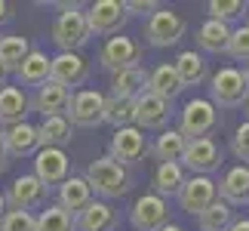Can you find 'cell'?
Here are the masks:
<instances>
[{"label": "cell", "instance_id": "cell-1", "mask_svg": "<svg viewBox=\"0 0 249 231\" xmlns=\"http://www.w3.org/2000/svg\"><path fill=\"white\" fill-rule=\"evenodd\" d=\"M86 185H89L92 197L99 194L102 200H114V197H123L126 191L132 188V173L126 167H120L117 160H111L108 154L95 157L89 167H86Z\"/></svg>", "mask_w": 249, "mask_h": 231}, {"label": "cell", "instance_id": "cell-2", "mask_svg": "<svg viewBox=\"0 0 249 231\" xmlns=\"http://www.w3.org/2000/svg\"><path fill=\"white\" fill-rule=\"evenodd\" d=\"M59 16L53 22V43L59 53H80L89 40V28H86L83 9L86 3H55Z\"/></svg>", "mask_w": 249, "mask_h": 231}, {"label": "cell", "instance_id": "cell-3", "mask_svg": "<svg viewBox=\"0 0 249 231\" xmlns=\"http://www.w3.org/2000/svg\"><path fill=\"white\" fill-rule=\"evenodd\" d=\"M215 127H218V108L209 99H191L178 114V133L185 136V142L213 136Z\"/></svg>", "mask_w": 249, "mask_h": 231}, {"label": "cell", "instance_id": "cell-4", "mask_svg": "<svg viewBox=\"0 0 249 231\" xmlns=\"http://www.w3.org/2000/svg\"><path fill=\"white\" fill-rule=\"evenodd\" d=\"M185 31H188L185 16H178L176 9H169V6H160L157 13H151L145 19V40L151 46H157V50L176 46L181 37H185Z\"/></svg>", "mask_w": 249, "mask_h": 231}, {"label": "cell", "instance_id": "cell-5", "mask_svg": "<svg viewBox=\"0 0 249 231\" xmlns=\"http://www.w3.org/2000/svg\"><path fill=\"white\" fill-rule=\"evenodd\" d=\"M246 93H249V86L243 80L240 68L225 65V68H218L209 77V102H213L215 108H240Z\"/></svg>", "mask_w": 249, "mask_h": 231}, {"label": "cell", "instance_id": "cell-6", "mask_svg": "<svg viewBox=\"0 0 249 231\" xmlns=\"http://www.w3.org/2000/svg\"><path fill=\"white\" fill-rule=\"evenodd\" d=\"M86 28H89V37H117L126 25V13H123L120 0H95V3H86L83 9Z\"/></svg>", "mask_w": 249, "mask_h": 231}, {"label": "cell", "instance_id": "cell-7", "mask_svg": "<svg viewBox=\"0 0 249 231\" xmlns=\"http://www.w3.org/2000/svg\"><path fill=\"white\" fill-rule=\"evenodd\" d=\"M71 127H83V130H95L105 123V96L99 90H77L71 93L68 111H65Z\"/></svg>", "mask_w": 249, "mask_h": 231}, {"label": "cell", "instance_id": "cell-8", "mask_svg": "<svg viewBox=\"0 0 249 231\" xmlns=\"http://www.w3.org/2000/svg\"><path fill=\"white\" fill-rule=\"evenodd\" d=\"M99 62H102V68L111 71V74L126 71V68H139L142 43L132 40V37H123V34L108 37V40L102 43V50H99Z\"/></svg>", "mask_w": 249, "mask_h": 231}, {"label": "cell", "instance_id": "cell-9", "mask_svg": "<svg viewBox=\"0 0 249 231\" xmlns=\"http://www.w3.org/2000/svg\"><path fill=\"white\" fill-rule=\"evenodd\" d=\"M148 154V139L139 127H123V130H114L111 136V145H108V157L117 160L120 167H132L139 163L142 157Z\"/></svg>", "mask_w": 249, "mask_h": 231}, {"label": "cell", "instance_id": "cell-10", "mask_svg": "<svg viewBox=\"0 0 249 231\" xmlns=\"http://www.w3.org/2000/svg\"><path fill=\"white\" fill-rule=\"evenodd\" d=\"M181 167H185V173L191 170L194 176H209V173H215L222 167V148H218V142L213 136L188 142L185 154H181Z\"/></svg>", "mask_w": 249, "mask_h": 231}, {"label": "cell", "instance_id": "cell-11", "mask_svg": "<svg viewBox=\"0 0 249 231\" xmlns=\"http://www.w3.org/2000/svg\"><path fill=\"white\" fill-rule=\"evenodd\" d=\"M31 176L50 191L53 185H62L71 176V160L62 148H40L34 154V173Z\"/></svg>", "mask_w": 249, "mask_h": 231}, {"label": "cell", "instance_id": "cell-12", "mask_svg": "<svg viewBox=\"0 0 249 231\" xmlns=\"http://www.w3.org/2000/svg\"><path fill=\"white\" fill-rule=\"evenodd\" d=\"M129 222L136 231H160L163 225H169V207L163 197L157 194H142L136 197V204L129 210Z\"/></svg>", "mask_w": 249, "mask_h": 231}, {"label": "cell", "instance_id": "cell-13", "mask_svg": "<svg viewBox=\"0 0 249 231\" xmlns=\"http://www.w3.org/2000/svg\"><path fill=\"white\" fill-rule=\"evenodd\" d=\"M50 80L65 86V90H74V86H83L89 80V62L83 59L80 53H59L50 59Z\"/></svg>", "mask_w": 249, "mask_h": 231}, {"label": "cell", "instance_id": "cell-14", "mask_svg": "<svg viewBox=\"0 0 249 231\" xmlns=\"http://www.w3.org/2000/svg\"><path fill=\"white\" fill-rule=\"evenodd\" d=\"M215 197L231 210L249 204V167L246 163H237V167L225 170V176L215 182Z\"/></svg>", "mask_w": 249, "mask_h": 231}, {"label": "cell", "instance_id": "cell-15", "mask_svg": "<svg viewBox=\"0 0 249 231\" xmlns=\"http://www.w3.org/2000/svg\"><path fill=\"white\" fill-rule=\"evenodd\" d=\"M176 197H178V204L188 216H200L215 200V182L209 176H188Z\"/></svg>", "mask_w": 249, "mask_h": 231}, {"label": "cell", "instance_id": "cell-16", "mask_svg": "<svg viewBox=\"0 0 249 231\" xmlns=\"http://www.w3.org/2000/svg\"><path fill=\"white\" fill-rule=\"evenodd\" d=\"M172 117V102L160 99L154 93H142L136 99V127L145 130H166V123Z\"/></svg>", "mask_w": 249, "mask_h": 231}, {"label": "cell", "instance_id": "cell-17", "mask_svg": "<svg viewBox=\"0 0 249 231\" xmlns=\"http://www.w3.org/2000/svg\"><path fill=\"white\" fill-rule=\"evenodd\" d=\"M3 197H6V210H22V213H31V210L43 207L46 188L34 176H18V179H13V185H9V191H6Z\"/></svg>", "mask_w": 249, "mask_h": 231}, {"label": "cell", "instance_id": "cell-18", "mask_svg": "<svg viewBox=\"0 0 249 231\" xmlns=\"http://www.w3.org/2000/svg\"><path fill=\"white\" fill-rule=\"evenodd\" d=\"M117 225H120V213L108 200H92L74 216V228L77 231H117Z\"/></svg>", "mask_w": 249, "mask_h": 231}, {"label": "cell", "instance_id": "cell-19", "mask_svg": "<svg viewBox=\"0 0 249 231\" xmlns=\"http://www.w3.org/2000/svg\"><path fill=\"white\" fill-rule=\"evenodd\" d=\"M68 102H71V90L46 80L43 86H37V93L31 99V108L37 114H43V120H46V117H59V114H65L68 111Z\"/></svg>", "mask_w": 249, "mask_h": 231}, {"label": "cell", "instance_id": "cell-20", "mask_svg": "<svg viewBox=\"0 0 249 231\" xmlns=\"http://www.w3.org/2000/svg\"><path fill=\"white\" fill-rule=\"evenodd\" d=\"M31 108V99L22 86H0V130H9L16 123H25V114Z\"/></svg>", "mask_w": 249, "mask_h": 231}, {"label": "cell", "instance_id": "cell-21", "mask_svg": "<svg viewBox=\"0 0 249 231\" xmlns=\"http://www.w3.org/2000/svg\"><path fill=\"white\" fill-rule=\"evenodd\" d=\"M3 148H6V157H34L40 151L37 127L25 120V123H16V127L3 130Z\"/></svg>", "mask_w": 249, "mask_h": 231}, {"label": "cell", "instance_id": "cell-22", "mask_svg": "<svg viewBox=\"0 0 249 231\" xmlns=\"http://www.w3.org/2000/svg\"><path fill=\"white\" fill-rule=\"evenodd\" d=\"M92 200L95 197H92V191H89L83 176H68L59 185V207L65 213H71V216H77L86 204H92Z\"/></svg>", "mask_w": 249, "mask_h": 231}, {"label": "cell", "instance_id": "cell-23", "mask_svg": "<svg viewBox=\"0 0 249 231\" xmlns=\"http://www.w3.org/2000/svg\"><path fill=\"white\" fill-rule=\"evenodd\" d=\"M142 93H148V71L142 65L111 74V96L114 99H139Z\"/></svg>", "mask_w": 249, "mask_h": 231}, {"label": "cell", "instance_id": "cell-24", "mask_svg": "<svg viewBox=\"0 0 249 231\" xmlns=\"http://www.w3.org/2000/svg\"><path fill=\"white\" fill-rule=\"evenodd\" d=\"M172 68H176L181 86H200V83L209 77L206 59H203L200 53H194V50H181V53L176 56V62H172Z\"/></svg>", "mask_w": 249, "mask_h": 231}, {"label": "cell", "instance_id": "cell-25", "mask_svg": "<svg viewBox=\"0 0 249 231\" xmlns=\"http://www.w3.org/2000/svg\"><path fill=\"white\" fill-rule=\"evenodd\" d=\"M197 46L203 53H213V56H222L228 50V40H231V25H222V22H213L206 19L203 25L197 28Z\"/></svg>", "mask_w": 249, "mask_h": 231}, {"label": "cell", "instance_id": "cell-26", "mask_svg": "<svg viewBox=\"0 0 249 231\" xmlns=\"http://www.w3.org/2000/svg\"><path fill=\"white\" fill-rule=\"evenodd\" d=\"M181 90H185V86H181L178 74H176V68H172L169 62L157 65L154 71H148V93H154V96H160V99L172 102Z\"/></svg>", "mask_w": 249, "mask_h": 231}, {"label": "cell", "instance_id": "cell-27", "mask_svg": "<svg viewBox=\"0 0 249 231\" xmlns=\"http://www.w3.org/2000/svg\"><path fill=\"white\" fill-rule=\"evenodd\" d=\"M185 179H188V173L181 163H157V170H154V194L157 197H176L181 185H185Z\"/></svg>", "mask_w": 249, "mask_h": 231}, {"label": "cell", "instance_id": "cell-28", "mask_svg": "<svg viewBox=\"0 0 249 231\" xmlns=\"http://www.w3.org/2000/svg\"><path fill=\"white\" fill-rule=\"evenodd\" d=\"M16 74H18V83H25V86H43L50 80V56L31 46V53L25 56V62L18 65Z\"/></svg>", "mask_w": 249, "mask_h": 231}, {"label": "cell", "instance_id": "cell-29", "mask_svg": "<svg viewBox=\"0 0 249 231\" xmlns=\"http://www.w3.org/2000/svg\"><path fill=\"white\" fill-rule=\"evenodd\" d=\"M71 133H74V127L68 123L65 114L46 117L40 127H37V142H40V148H65L71 142Z\"/></svg>", "mask_w": 249, "mask_h": 231}, {"label": "cell", "instance_id": "cell-30", "mask_svg": "<svg viewBox=\"0 0 249 231\" xmlns=\"http://www.w3.org/2000/svg\"><path fill=\"white\" fill-rule=\"evenodd\" d=\"M185 136H181L178 130H163L157 136V142L151 145L148 151L154 154L157 163H181V154H185Z\"/></svg>", "mask_w": 249, "mask_h": 231}, {"label": "cell", "instance_id": "cell-31", "mask_svg": "<svg viewBox=\"0 0 249 231\" xmlns=\"http://www.w3.org/2000/svg\"><path fill=\"white\" fill-rule=\"evenodd\" d=\"M28 53H31L28 37H22V34H6V37H0V68H3L6 74H9V71H18V65L25 62Z\"/></svg>", "mask_w": 249, "mask_h": 231}, {"label": "cell", "instance_id": "cell-32", "mask_svg": "<svg viewBox=\"0 0 249 231\" xmlns=\"http://www.w3.org/2000/svg\"><path fill=\"white\" fill-rule=\"evenodd\" d=\"M105 123H111L114 130L136 127V99H114V96H105Z\"/></svg>", "mask_w": 249, "mask_h": 231}, {"label": "cell", "instance_id": "cell-33", "mask_svg": "<svg viewBox=\"0 0 249 231\" xmlns=\"http://www.w3.org/2000/svg\"><path fill=\"white\" fill-rule=\"evenodd\" d=\"M231 222H234V210L228 207V204H222L218 197L197 216L200 231H228V225H231Z\"/></svg>", "mask_w": 249, "mask_h": 231}, {"label": "cell", "instance_id": "cell-34", "mask_svg": "<svg viewBox=\"0 0 249 231\" xmlns=\"http://www.w3.org/2000/svg\"><path fill=\"white\" fill-rule=\"evenodd\" d=\"M34 219H37V231H77L74 228V216L65 213L59 204L40 210V216H34Z\"/></svg>", "mask_w": 249, "mask_h": 231}, {"label": "cell", "instance_id": "cell-35", "mask_svg": "<svg viewBox=\"0 0 249 231\" xmlns=\"http://www.w3.org/2000/svg\"><path fill=\"white\" fill-rule=\"evenodd\" d=\"M206 13H209L213 22L228 25V22H234V19H240L246 13V6H243V0H209Z\"/></svg>", "mask_w": 249, "mask_h": 231}, {"label": "cell", "instance_id": "cell-36", "mask_svg": "<svg viewBox=\"0 0 249 231\" xmlns=\"http://www.w3.org/2000/svg\"><path fill=\"white\" fill-rule=\"evenodd\" d=\"M228 56L234 62H249V25H240L231 31V40H228Z\"/></svg>", "mask_w": 249, "mask_h": 231}, {"label": "cell", "instance_id": "cell-37", "mask_svg": "<svg viewBox=\"0 0 249 231\" xmlns=\"http://www.w3.org/2000/svg\"><path fill=\"white\" fill-rule=\"evenodd\" d=\"M0 231H37V219L22 210H6L0 219Z\"/></svg>", "mask_w": 249, "mask_h": 231}, {"label": "cell", "instance_id": "cell-38", "mask_svg": "<svg viewBox=\"0 0 249 231\" xmlns=\"http://www.w3.org/2000/svg\"><path fill=\"white\" fill-rule=\"evenodd\" d=\"M231 151H234V157H237V160H249V120H243L240 127L234 130Z\"/></svg>", "mask_w": 249, "mask_h": 231}, {"label": "cell", "instance_id": "cell-39", "mask_svg": "<svg viewBox=\"0 0 249 231\" xmlns=\"http://www.w3.org/2000/svg\"><path fill=\"white\" fill-rule=\"evenodd\" d=\"M160 3L157 0H126L123 3V13L126 16H151V13H157Z\"/></svg>", "mask_w": 249, "mask_h": 231}, {"label": "cell", "instance_id": "cell-40", "mask_svg": "<svg viewBox=\"0 0 249 231\" xmlns=\"http://www.w3.org/2000/svg\"><path fill=\"white\" fill-rule=\"evenodd\" d=\"M13 16H16V3H6V0H0V25H6Z\"/></svg>", "mask_w": 249, "mask_h": 231}, {"label": "cell", "instance_id": "cell-41", "mask_svg": "<svg viewBox=\"0 0 249 231\" xmlns=\"http://www.w3.org/2000/svg\"><path fill=\"white\" fill-rule=\"evenodd\" d=\"M9 167V157H6V148H3V130H0V173H6Z\"/></svg>", "mask_w": 249, "mask_h": 231}, {"label": "cell", "instance_id": "cell-42", "mask_svg": "<svg viewBox=\"0 0 249 231\" xmlns=\"http://www.w3.org/2000/svg\"><path fill=\"white\" fill-rule=\"evenodd\" d=\"M228 231H249V219H234V222L228 225Z\"/></svg>", "mask_w": 249, "mask_h": 231}, {"label": "cell", "instance_id": "cell-43", "mask_svg": "<svg viewBox=\"0 0 249 231\" xmlns=\"http://www.w3.org/2000/svg\"><path fill=\"white\" fill-rule=\"evenodd\" d=\"M3 213H6V197H3V191H0V219H3Z\"/></svg>", "mask_w": 249, "mask_h": 231}, {"label": "cell", "instance_id": "cell-44", "mask_svg": "<svg viewBox=\"0 0 249 231\" xmlns=\"http://www.w3.org/2000/svg\"><path fill=\"white\" fill-rule=\"evenodd\" d=\"M160 231H185V228H181V225H172V222H169V225H163Z\"/></svg>", "mask_w": 249, "mask_h": 231}, {"label": "cell", "instance_id": "cell-45", "mask_svg": "<svg viewBox=\"0 0 249 231\" xmlns=\"http://www.w3.org/2000/svg\"><path fill=\"white\" fill-rule=\"evenodd\" d=\"M243 111H246V117H249V93H246V99H243Z\"/></svg>", "mask_w": 249, "mask_h": 231}, {"label": "cell", "instance_id": "cell-46", "mask_svg": "<svg viewBox=\"0 0 249 231\" xmlns=\"http://www.w3.org/2000/svg\"><path fill=\"white\" fill-rule=\"evenodd\" d=\"M243 80H246V86H249V62H246V68H243Z\"/></svg>", "mask_w": 249, "mask_h": 231}, {"label": "cell", "instance_id": "cell-47", "mask_svg": "<svg viewBox=\"0 0 249 231\" xmlns=\"http://www.w3.org/2000/svg\"><path fill=\"white\" fill-rule=\"evenodd\" d=\"M3 80H6V71H3V68H0V86H3Z\"/></svg>", "mask_w": 249, "mask_h": 231}, {"label": "cell", "instance_id": "cell-48", "mask_svg": "<svg viewBox=\"0 0 249 231\" xmlns=\"http://www.w3.org/2000/svg\"><path fill=\"white\" fill-rule=\"evenodd\" d=\"M246 25H249V6H246Z\"/></svg>", "mask_w": 249, "mask_h": 231}]
</instances>
